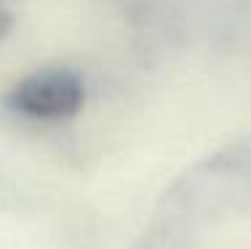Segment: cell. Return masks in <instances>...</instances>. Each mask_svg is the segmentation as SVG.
Here are the masks:
<instances>
[{"label":"cell","instance_id":"obj_1","mask_svg":"<svg viewBox=\"0 0 251 249\" xmlns=\"http://www.w3.org/2000/svg\"><path fill=\"white\" fill-rule=\"evenodd\" d=\"M83 83L70 70H46L25 78L8 94V108L32 121L70 118L83 105Z\"/></svg>","mask_w":251,"mask_h":249}]
</instances>
